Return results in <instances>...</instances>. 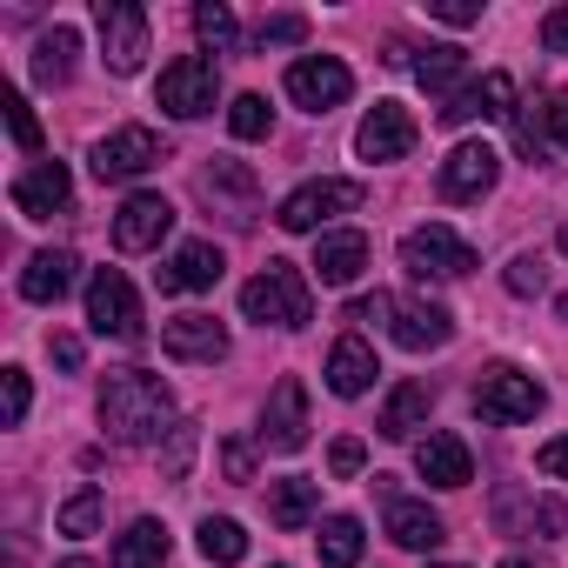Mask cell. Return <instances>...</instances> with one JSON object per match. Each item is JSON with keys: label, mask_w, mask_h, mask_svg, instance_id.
<instances>
[{"label": "cell", "mask_w": 568, "mask_h": 568, "mask_svg": "<svg viewBox=\"0 0 568 568\" xmlns=\"http://www.w3.org/2000/svg\"><path fill=\"white\" fill-rule=\"evenodd\" d=\"M348 94H355V74H348L335 54H302V61L288 68V101L308 108V114H328V108H342Z\"/></svg>", "instance_id": "cell-11"}, {"label": "cell", "mask_w": 568, "mask_h": 568, "mask_svg": "<svg viewBox=\"0 0 568 568\" xmlns=\"http://www.w3.org/2000/svg\"><path fill=\"white\" fill-rule=\"evenodd\" d=\"M528 528H541V535H561V528H568V515H561V501H555V495H541V501H528Z\"/></svg>", "instance_id": "cell-45"}, {"label": "cell", "mask_w": 568, "mask_h": 568, "mask_svg": "<svg viewBox=\"0 0 568 568\" xmlns=\"http://www.w3.org/2000/svg\"><path fill=\"white\" fill-rule=\"evenodd\" d=\"M161 561H168V528H161L154 515H141V521H128V528L114 535L108 568H161Z\"/></svg>", "instance_id": "cell-27"}, {"label": "cell", "mask_w": 568, "mask_h": 568, "mask_svg": "<svg viewBox=\"0 0 568 568\" xmlns=\"http://www.w3.org/2000/svg\"><path fill=\"white\" fill-rule=\"evenodd\" d=\"M194 442H201V435H194V422H181V428L168 435V455H161V475H168V481H181V475H187V462H194Z\"/></svg>", "instance_id": "cell-39"}, {"label": "cell", "mask_w": 568, "mask_h": 568, "mask_svg": "<svg viewBox=\"0 0 568 568\" xmlns=\"http://www.w3.org/2000/svg\"><path fill=\"white\" fill-rule=\"evenodd\" d=\"M101 515H108V501H101V488H81V495H68V501H61V515H54V528H61L68 541H88V535H101Z\"/></svg>", "instance_id": "cell-32"}, {"label": "cell", "mask_w": 568, "mask_h": 568, "mask_svg": "<svg viewBox=\"0 0 568 568\" xmlns=\"http://www.w3.org/2000/svg\"><path fill=\"white\" fill-rule=\"evenodd\" d=\"M28 402H34V388H28V368H0V422H8V428H21V422H28Z\"/></svg>", "instance_id": "cell-35"}, {"label": "cell", "mask_w": 568, "mask_h": 568, "mask_svg": "<svg viewBox=\"0 0 568 568\" xmlns=\"http://www.w3.org/2000/svg\"><path fill=\"white\" fill-rule=\"evenodd\" d=\"M428 14L448 21V28H475L481 21V0H428Z\"/></svg>", "instance_id": "cell-44"}, {"label": "cell", "mask_w": 568, "mask_h": 568, "mask_svg": "<svg viewBox=\"0 0 568 568\" xmlns=\"http://www.w3.org/2000/svg\"><path fill=\"white\" fill-rule=\"evenodd\" d=\"M388 535H395L402 548H415V555H435V548L448 541V521H442L428 501H402V495H388Z\"/></svg>", "instance_id": "cell-22"}, {"label": "cell", "mask_w": 568, "mask_h": 568, "mask_svg": "<svg viewBox=\"0 0 568 568\" xmlns=\"http://www.w3.org/2000/svg\"><path fill=\"white\" fill-rule=\"evenodd\" d=\"M68 568H88V561H68Z\"/></svg>", "instance_id": "cell-52"}, {"label": "cell", "mask_w": 568, "mask_h": 568, "mask_svg": "<svg viewBox=\"0 0 568 568\" xmlns=\"http://www.w3.org/2000/svg\"><path fill=\"white\" fill-rule=\"evenodd\" d=\"M368 201V187L362 181H342V174H322V181H308V187H295L288 201L274 207V221L288 227V234H322V221H335V214H355Z\"/></svg>", "instance_id": "cell-3"}, {"label": "cell", "mask_w": 568, "mask_h": 568, "mask_svg": "<svg viewBox=\"0 0 568 568\" xmlns=\"http://www.w3.org/2000/svg\"><path fill=\"white\" fill-rule=\"evenodd\" d=\"M74 267H81V261H74L68 247H41V254L21 267V295H28V302H61V295L74 288Z\"/></svg>", "instance_id": "cell-25"}, {"label": "cell", "mask_w": 568, "mask_h": 568, "mask_svg": "<svg viewBox=\"0 0 568 568\" xmlns=\"http://www.w3.org/2000/svg\"><path fill=\"white\" fill-rule=\"evenodd\" d=\"M495 181H501V154H495L488 141H462V148L442 161V174H435L442 201H481Z\"/></svg>", "instance_id": "cell-14"}, {"label": "cell", "mask_w": 568, "mask_h": 568, "mask_svg": "<svg viewBox=\"0 0 568 568\" xmlns=\"http://www.w3.org/2000/svg\"><path fill=\"white\" fill-rule=\"evenodd\" d=\"M541 128H548V141L568 154V88H555V94L541 101Z\"/></svg>", "instance_id": "cell-43"}, {"label": "cell", "mask_w": 568, "mask_h": 568, "mask_svg": "<svg viewBox=\"0 0 568 568\" xmlns=\"http://www.w3.org/2000/svg\"><path fill=\"white\" fill-rule=\"evenodd\" d=\"M415 114L402 108V101H375L368 114H362V128H355V154L362 161H408L415 154Z\"/></svg>", "instance_id": "cell-12"}, {"label": "cell", "mask_w": 568, "mask_h": 568, "mask_svg": "<svg viewBox=\"0 0 568 568\" xmlns=\"http://www.w3.org/2000/svg\"><path fill=\"white\" fill-rule=\"evenodd\" d=\"M382 322H388L395 348H408V355H428L455 335V315L442 302H415V295H382Z\"/></svg>", "instance_id": "cell-8"}, {"label": "cell", "mask_w": 568, "mask_h": 568, "mask_svg": "<svg viewBox=\"0 0 568 568\" xmlns=\"http://www.w3.org/2000/svg\"><path fill=\"white\" fill-rule=\"evenodd\" d=\"M94 28H101L108 68L114 74H141V61H148V8H134V0H101Z\"/></svg>", "instance_id": "cell-9"}, {"label": "cell", "mask_w": 568, "mask_h": 568, "mask_svg": "<svg viewBox=\"0 0 568 568\" xmlns=\"http://www.w3.org/2000/svg\"><path fill=\"white\" fill-rule=\"evenodd\" d=\"M328 468H335V475H342V481H355V475H362V468H368V448H362V442H355V435H342V442H335V448H328Z\"/></svg>", "instance_id": "cell-42"}, {"label": "cell", "mask_w": 568, "mask_h": 568, "mask_svg": "<svg viewBox=\"0 0 568 568\" xmlns=\"http://www.w3.org/2000/svg\"><path fill=\"white\" fill-rule=\"evenodd\" d=\"M48 348H54V368H68V375H81V342H74V335H54Z\"/></svg>", "instance_id": "cell-48"}, {"label": "cell", "mask_w": 568, "mask_h": 568, "mask_svg": "<svg viewBox=\"0 0 568 568\" xmlns=\"http://www.w3.org/2000/svg\"><path fill=\"white\" fill-rule=\"evenodd\" d=\"M88 322H94V335L141 342V295L128 288L121 267H94V281H88Z\"/></svg>", "instance_id": "cell-7"}, {"label": "cell", "mask_w": 568, "mask_h": 568, "mask_svg": "<svg viewBox=\"0 0 568 568\" xmlns=\"http://www.w3.org/2000/svg\"><path fill=\"white\" fill-rule=\"evenodd\" d=\"M74 54H81V34H74V28H48V34L34 41V81H41V88L74 81Z\"/></svg>", "instance_id": "cell-28"}, {"label": "cell", "mask_w": 568, "mask_h": 568, "mask_svg": "<svg viewBox=\"0 0 568 568\" xmlns=\"http://www.w3.org/2000/svg\"><path fill=\"white\" fill-rule=\"evenodd\" d=\"M475 408H481V422H495V428L535 422V408H541V382L521 375V368H508V362H495V368H481V382H475Z\"/></svg>", "instance_id": "cell-6"}, {"label": "cell", "mask_w": 568, "mask_h": 568, "mask_svg": "<svg viewBox=\"0 0 568 568\" xmlns=\"http://www.w3.org/2000/svg\"><path fill=\"white\" fill-rule=\"evenodd\" d=\"M161 134L154 128H114L108 141H94V174L101 181H141L148 168H161Z\"/></svg>", "instance_id": "cell-13"}, {"label": "cell", "mask_w": 568, "mask_h": 568, "mask_svg": "<svg viewBox=\"0 0 568 568\" xmlns=\"http://www.w3.org/2000/svg\"><path fill=\"white\" fill-rule=\"evenodd\" d=\"M475 94H481V114L488 121H515V81L508 74H481Z\"/></svg>", "instance_id": "cell-37"}, {"label": "cell", "mask_w": 568, "mask_h": 568, "mask_svg": "<svg viewBox=\"0 0 568 568\" xmlns=\"http://www.w3.org/2000/svg\"><path fill=\"white\" fill-rule=\"evenodd\" d=\"M315 281H322V288H348V281L368 267V234L362 227H328L322 241H315Z\"/></svg>", "instance_id": "cell-19"}, {"label": "cell", "mask_w": 568, "mask_h": 568, "mask_svg": "<svg viewBox=\"0 0 568 568\" xmlns=\"http://www.w3.org/2000/svg\"><path fill=\"white\" fill-rule=\"evenodd\" d=\"M315 541H322V568H355L368 535H362V521H355V515H328Z\"/></svg>", "instance_id": "cell-30"}, {"label": "cell", "mask_w": 568, "mask_h": 568, "mask_svg": "<svg viewBox=\"0 0 568 568\" xmlns=\"http://www.w3.org/2000/svg\"><path fill=\"white\" fill-rule=\"evenodd\" d=\"M68 201H74V181H68L61 161H41V168H28V174L14 181V207H21L28 221H48V214H61Z\"/></svg>", "instance_id": "cell-21"}, {"label": "cell", "mask_w": 568, "mask_h": 568, "mask_svg": "<svg viewBox=\"0 0 568 568\" xmlns=\"http://www.w3.org/2000/svg\"><path fill=\"white\" fill-rule=\"evenodd\" d=\"M8 128H14V141H21L28 154H41V121H34V108H28L21 94L8 101Z\"/></svg>", "instance_id": "cell-41"}, {"label": "cell", "mask_w": 568, "mask_h": 568, "mask_svg": "<svg viewBox=\"0 0 568 568\" xmlns=\"http://www.w3.org/2000/svg\"><path fill=\"white\" fill-rule=\"evenodd\" d=\"M267 515H274V528H288V535H302L315 515H322V481H308V475H288V481H267Z\"/></svg>", "instance_id": "cell-23"}, {"label": "cell", "mask_w": 568, "mask_h": 568, "mask_svg": "<svg viewBox=\"0 0 568 568\" xmlns=\"http://www.w3.org/2000/svg\"><path fill=\"white\" fill-rule=\"evenodd\" d=\"M227 128H234V141H261V134L274 128V108H267L261 94H234V101H227Z\"/></svg>", "instance_id": "cell-34"}, {"label": "cell", "mask_w": 568, "mask_h": 568, "mask_svg": "<svg viewBox=\"0 0 568 568\" xmlns=\"http://www.w3.org/2000/svg\"><path fill=\"white\" fill-rule=\"evenodd\" d=\"M241 315L261 328H308L315 322V295H308V274L295 261H267L247 288H241Z\"/></svg>", "instance_id": "cell-2"}, {"label": "cell", "mask_w": 568, "mask_h": 568, "mask_svg": "<svg viewBox=\"0 0 568 568\" xmlns=\"http://www.w3.org/2000/svg\"><path fill=\"white\" fill-rule=\"evenodd\" d=\"M468 74V61H462V48H415V81L428 88V94H442V101H455V81Z\"/></svg>", "instance_id": "cell-29"}, {"label": "cell", "mask_w": 568, "mask_h": 568, "mask_svg": "<svg viewBox=\"0 0 568 568\" xmlns=\"http://www.w3.org/2000/svg\"><path fill=\"white\" fill-rule=\"evenodd\" d=\"M402 267L415 281H462V274H475V247L455 227L428 221V227H408L402 234Z\"/></svg>", "instance_id": "cell-4"}, {"label": "cell", "mask_w": 568, "mask_h": 568, "mask_svg": "<svg viewBox=\"0 0 568 568\" xmlns=\"http://www.w3.org/2000/svg\"><path fill=\"white\" fill-rule=\"evenodd\" d=\"M415 468H422V481H435V488H468L475 481V455H468V442L462 435H428V442H415Z\"/></svg>", "instance_id": "cell-20"}, {"label": "cell", "mask_w": 568, "mask_h": 568, "mask_svg": "<svg viewBox=\"0 0 568 568\" xmlns=\"http://www.w3.org/2000/svg\"><path fill=\"white\" fill-rule=\"evenodd\" d=\"M501 281H508V295H541V288H548V261H541V254H515Z\"/></svg>", "instance_id": "cell-36"}, {"label": "cell", "mask_w": 568, "mask_h": 568, "mask_svg": "<svg viewBox=\"0 0 568 568\" xmlns=\"http://www.w3.org/2000/svg\"><path fill=\"white\" fill-rule=\"evenodd\" d=\"M221 475H227L234 488H247V481H254V448H247L241 435H234V442H221Z\"/></svg>", "instance_id": "cell-40"}, {"label": "cell", "mask_w": 568, "mask_h": 568, "mask_svg": "<svg viewBox=\"0 0 568 568\" xmlns=\"http://www.w3.org/2000/svg\"><path fill=\"white\" fill-rule=\"evenodd\" d=\"M261 448H274V455L308 448V388L295 375H281L274 395H267V408H261Z\"/></svg>", "instance_id": "cell-10"}, {"label": "cell", "mask_w": 568, "mask_h": 568, "mask_svg": "<svg viewBox=\"0 0 568 568\" xmlns=\"http://www.w3.org/2000/svg\"><path fill=\"white\" fill-rule=\"evenodd\" d=\"M535 468H541V475H555V481H568V435L541 442V448H535Z\"/></svg>", "instance_id": "cell-46"}, {"label": "cell", "mask_w": 568, "mask_h": 568, "mask_svg": "<svg viewBox=\"0 0 568 568\" xmlns=\"http://www.w3.org/2000/svg\"><path fill=\"white\" fill-rule=\"evenodd\" d=\"M194 187H201V201L227 207V221H234V227H247V221H254V201H261L254 168H241V161H207Z\"/></svg>", "instance_id": "cell-16"}, {"label": "cell", "mask_w": 568, "mask_h": 568, "mask_svg": "<svg viewBox=\"0 0 568 568\" xmlns=\"http://www.w3.org/2000/svg\"><path fill=\"white\" fill-rule=\"evenodd\" d=\"M214 94H221V68H214L207 54H181L174 68H161V88H154V101H161L174 121L214 114Z\"/></svg>", "instance_id": "cell-5"}, {"label": "cell", "mask_w": 568, "mask_h": 568, "mask_svg": "<svg viewBox=\"0 0 568 568\" xmlns=\"http://www.w3.org/2000/svg\"><path fill=\"white\" fill-rule=\"evenodd\" d=\"M194 541H201V555H207L214 568H234V561L247 555V535H241V521H227V515H207V521L194 528Z\"/></svg>", "instance_id": "cell-31"}, {"label": "cell", "mask_w": 568, "mask_h": 568, "mask_svg": "<svg viewBox=\"0 0 568 568\" xmlns=\"http://www.w3.org/2000/svg\"><path fill=\"white\" fill-rule=\"evenodd\" d=\"M428 408H435V395H428V382H402L388 402H382V415H375V428L388 435V442H408L415 428H428Z\"/></svg>", "instance_id": "cell-26"}, {"label": "cell", "mask_w": 568, "mask_h": 568, "mask_svg": "<svg viewBox=\"0 0 568 568\" xmlns=\"http://www.w3.org/2000/svg\"><path fill=\"white\" fill-rule=\"evenodd\" d=\"M221 247L214 241H187V247H174L168 254V267H154V281H161V295H201V288H214L221 281Z\"/></svg>", "instance_id": "cell-18"}, {"label": "cell", "mask_w": 568, "mask_h": 568, "mask_svg": "<svg viewBox=\"0 0 568 568\" xmlns=\"http://www.w3.org/2000/svg\"><path fill=\"white\" fill-rule=\"evenodd\" d=\"M267 41H274V48H302V41H308V14H295V8H288V14H267V21H261V48H267Z\"/></svg>", "instance_id": "cell-38"}, {"label": "cell", "mask_w": 568, "mask_h": 568, "mask_svg": "<svg viewBox=\"0 0 568 568\" xmlns=\"http://www.w3.org/2000/svg\"><path fill=\"white\" fill-rule=\"evenodd\" d=\"M101 428L121 448H161V435H174V388L148 368H114L101 382Z\"/></svg>", "instance_id": "cell-1"}, {"label": "cell", "mask_w": 568, "mask_h": 568, "mask_svg": "<svg viewBox=\"0 0 568 568\" xmlns=\"http://www.w3.org/2000/svg\"><path fill=\"white\" fill-rule=\"evenodd\" d=\"M435 568H455V561H435Z\"/></svg>", "instance_id": "cell-51"}, {"label": "cell", "mask_w": 568, "mask_h": 568, "mask_svg": "<svg viewBox=\"0 0 568 568\" xmlns=\"http://www.w3.org/2000/svg\"><path fill=\"white\" fill-rule=\"evenodd\" d=\"M501 568H528V561H521V555H508V561H501Z\"/></svg>", "instance_id": "cell-50"}, {"label": "cell", "mask_w": 568, "mask_h": 568, "mask_svg": "<svg viewBox=\"0 0 568 568\" xmlns=\"http://www.w3.org/2000/svg\"><path fill=\"white\" fill-rule=\"evenodd\" d=\"M194 34L214 54H234V41H241V28H234V14L221 8V0H201V8H194Z\"/></svg>", "instance_id": "cell-33"}, {"label": "cell", "mask_w": 568, "mask_h": 568, "mask_svg": "<svg viewBox=\"0 0 568 568\" xmlns=\"http://www.w3.org/2000/svg\"><path fill=\"white\" fill-rule=\"evenodd\" d=\"M168 227H174L168 194H128L121 214H114V247H121V254H154V247L168 241Z\"/></svg>", "instance_id": "cell-15"}, {"label": "cell", "mask_w": 568, "mask_h": 568, "mask_svg": "<svg viewBox=\"0 0 568 568\" xmlns=\"http://www.w3.org/2000/svg\"><path fill=\"white\" fill-rule=\"evenodd\" d=\"M541 48H548V54H568V8H555V14L541 21Z\"/></svg>", "instance_id": "cell-47"}, {"label": "cell", "mask_w": 568, "mask_h": 568, "mask_svg": "<svg viewBox=\"0 0 568 568\" xmlns=\"http://www.w3.org/2000/svg\"><path fill=\"white\" fill-rule=\"evenodd\" d=\"M161 355H168V362H201V368H214V362L227 355V328H221L214 315H174V322L161 328Z\"/></svg>", "instance_id": "cell-17"}, {"label": "cell", "mask_w": 568, "mask_h": 568, "mask_svg": "<svg viewBox=\"0 0 568 568\" xmlns=\"http://www.w3.org/2000/svg\"><path fill=\"white\" fill-rule=\"evenodd\" d=\"M375 375H382V368H375V348H368L362 335H342L335 355H328V388H335L342 402H355V395L375 388Z\"/></svg>", "instance_id": "cell-24"}, {"label": "cell", "mask_w": 568, "mask_h": 568, "mask_svg": "<svg viewBox=\"0 0 568 568\" xmlns=\"http://www.w3.org/2000/svg\"><path fill=\"white\" fill-rule=\"evenodd\" d=\"M555 247H561V254H568V221H561V234H555Z\"/></svg>", "instance_id": "cell-49"}]
</instances>
